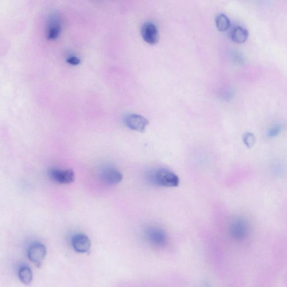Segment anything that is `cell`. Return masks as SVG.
Here are the masks:
<instances>
[{
	"instance_id": "1",
	"label": "cell",
	"mask_w": 287,
	"mask_h": 287,
	"mask_svg": "<svg viewBox=\"0 0 287 287\" xmlns=\"http://www.w3.org/2000/svg\"><path fill=\"white\" fill-rule=\"evenodd\" d=\"M148 178L153 184L165 187H176L180 182L175 173L165 168L155 170L149 174Z\"/></svg>"
},
{
	"instance_id": "2",
	"label": "cell",
	"mask_w": 287,
	"mask_h": 287,
	"mask_svg": "<svg viewBox=\"0 0 287 287\" xmlns=\"http://www.w3.org/2000/svg\"><path fill=\"white\" fill-rule=\"evenodd\" d=\"M124 122L130 129L139 132V133L144 132L149 123L148 120L143 116L138 114L127 115L124 119Z\"/></svg>"
},
{
	"instance_id": "3",
	"label": "cell",
	"mask_w": 287,
	"mask_h": 287,
	"mask_svg": "<svg viewBox=\"0 0 287 287\" xmlns=\"http://www.w3.org/2000/svg\"><path fill=\"white\" fill-rule=\"evenodd\" d=\"M145 235L147 239L154 246H164L167 242V236L160 228L150 227L147 229Z\"/></svg>"
},
{
	"instance_id": "4",
	"label": "cell",
	"mask_w": 287,
	"mask_h": 287,
	"mask_svg": "<svg viewBox=\"0 0 287 287\" xmlns=\"http://www.w3.org/2000/svg\"><path fill=\"white\" fill-rule=\"evenodd\" d=\"M49 176L53 181L60 184H71L75 179V173L72 169H52L49 171Z\"/></svg>"
},
{
	"instance_id": "5",
	"label": "cell",
	"mask_w": 287,
	"mask_h": 287,
	"mask_svg": "<svg viewBox=\"0 0 287 287\" xmlns=\"http://www.w3.org/2000/svg\"><path fill=\"white\" fill-rule=\"evenodd\" d=\"M141 34L144 41L150 45H156L160 39L157 26L153 23H145L142 26Z\"/></svg>"
},
{
	"instance_id": "6",
	"label": "cell",
	"mask_w": 287,
	"mask_h": 287,
	"mask_svg": "<svg viewBox=\"0 0 287 287\" xmlns=\"http://www.w3.org/2000/svg\"><path fill=\"white\" fill-rule=\"evenodd\" d=\"M47 254L46 247L41 243L32 244L28 250V257L31 262L40 264Z\"/></svg>"
},
{
	"instance_id": "7",
	"label": "cell",
	"mask_w": 287,
	"mask_h": 287,
	"mask_svg": "<svg viewBox=\"0 0 287 287\" xmlns=\"http://www.w3.org/2000/svg\"><path fill=\"white\" fill-rule=\"evenodd\" d=\"M100 178L104 183L115 185L120 183L122 180V174L117 169L113 167H108L102 170Z\"/></svg>"
},
{
	"instance_id": "8",
	"label": "cell",
	"mask_w": 287,
	"mask_h": 287,
	"mask_svg": "<svg viewBox=\"0 0 287 287\" xmlns=\"http://www.w3.org/2000/svg\"><path fill=\"white\" fill-rule=\"evenodd\" d=\"M72 245L77 253H86L90 250L92 242L88 237L84 234H77L72 239Z\"/></svg>"
},
{
	"instance_id": "9",
	"label": "cell",
	"mask_w": 287,
	"mask_h": 287,
	"mask_svg": "<svg viewBox=\"0 0 287 287\" xmlns=\"http://www.w3.org/2000/svg\"><path fill=\"white\" fill-rule=\"evenodd\" d=\"M248 232L247 224L245 220L241 219H237L231 224L230 233L236 239H242L247 235Z\"/></svg>"
},
{
	"instance_id": "10",
	"label": "cell",
	"mask_w": 287,
	"mask_h": 287,
	"mask_svg": "<svg viewBox=\"0 0 287 287\" xmlns=\"http://www.w3.org/2000/svg\"><path fill=\"white\" fill-rule=\"evenodd\" d=\"M248 36L249 33L247 30L241 26H234L231 31V40L236 44H243L247 41Z\"/></svg>"
},
{
	"instance_id": "11",
	"label": "cell",
	"mask_w": 287,
	"mask_h": 287,
	"mask_svg": "<svg viewBox=\"0 0 287 287\" xmlns=\"http://www.w3.org/2000/svg\"><path fill=\"white\" fill-rule=\"evenodd\" d=\"M215 24L217 29L221 32H226L231 26L230 19L223 14L217 15L215 18Z\"/></svg>"
},
{
	"instance_id": "12",
	"label": "cell",
	"mask_w": 287,
	"mask_h": 287,
	"mask_svg": "<svg viewBox=\"0 0 287 287\" xmlns=\"http://www.w3.org/2000/svg\"><path fill=\"white\" fill-rule=\"evenodd\" d=\"M18 276L21 281L25 285H29L33 280V272L28 266H24L19 269Z\"/></svg>"
},
{
	"instance_id": "13",
	"label": "cell",
	"mask_w": 287,
	"mask_h": 287,
	"mask_svg": "<svg viewBox=\"0 0 287 287\" xmlns=\"http://www.w3.org/2000/svg\"><path fill=\"white\" fill-rule=\"evenodd\" d=\"M60 33V26L59 25L54 24L50 28L48 31V40H55L59 37Z\"/></svg>"
},
{
	"instance_id": "14",
	"label": "cell",
	"mask_w": 287,
	"mask_h": 287,
	"mask_svg": "<svg viewBox=\"0 0 287 287\" xmlns=\"http://www.w3.org/2000/svg\"><path fill=\"white\" fill-rule=\"evenodd\" d=\"M243 141L247 148H251L256 143L255 135L251 133H246L243 135Z\"/></svg>"
},
{
	"instance_id": "15",
	"label": "cell",
	"mask_w": 287,
	"mask_h": 287,
	"mask_svg": "<svg viewBox=\"0 0 287 287\" xmlns=\"http://www.w3.org/2000/svg\"><path fill=\"white\" fill-rule=\"evenodd\" d=\"M80 60L78 57L75 56H71L67 59V63L72 65H78L80 64Z\"/></svg>"
},
{
	"instance_id": "16",
	"label": "cell",
	"mask_w": 287,
	"mask_h": 287,
	"mask_svg": "<svg viewBox=\"0 0 287 287\" xmlns=\"http://www.w3.org/2000/svg\"><path fill=\"white\" fill-rule=\"evenodd\" d=\"M280 131L281 127L279 126H275L269 131V135L271 137H275V136L277 135Z\"/></svg>"
}]
</instances>
